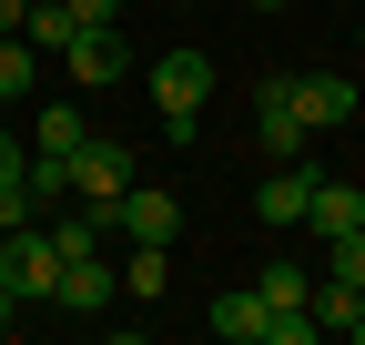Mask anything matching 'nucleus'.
Returning <instances> with one entry per match:
<instances>
[{"label": "nucleus", "mask_w": 365, "mask_h": 345, "mask_svg": "<svg viewBox=\"0 0 365 345\" xmlns=\"http://www.w3.org/2000/svg\"><path fill=\"white\" fill-rule=\"evenodd\" d=\"M0 284L21 294V305H51L61 254H51V234H41V224H11V234H0Z\"/></svg>", "instance_id": "1"}, {"label": "nucleus", "mask_w": 365, "mask_h": 345, "mask_svg": "<svg viewBox=\"0 0 365 345\" xmlns=\"http://www.w3.org/2000/svg\"><path fill=\"white\" fill-rule=\"evenodd\" d=\"M143 81H153V102H163V122H203V102H213V81H223V71H213L203 51H163V61H153Z\"/></svg>", "instance_id": "2"}, {"label": "nucleus", "mask_w": 365, "mask_h": 345, "mask_svg": "<svg viewBox=\"0 0 365 345\" xmlns=\"http://www.w3.org/2000/svg\"><path fill=\"white\" fill-rule=\"evenodd\" d=\"M254 143H264L274 163H304V112H294V81H284V71L254 81Z\"/></svg>", "instance_id": "3"}, {"label": "nucleus", "mask_w": 365, "mask_h": 345, "mask_svg": "<svg viewBox=\"0 0 365 345\" xmlns=\"http://www.w3.org/2000/svg\"><path fill=\"white\" fill-rule=\"evenodd\" d=\"M61 71H71V92H112V81L132 71L122 21H112V31H71V41H61Z\"/></svg>", "instance_id": "4"}, {"label": "nucleus", "mask_w": 365, "mask_h": 345, "mask_svg": "<svg viewBox=\"0 0 365 345\" xmlns=\"http://www.w3.org/2000/svg\"><path fill=\"white\" fill-rule=\"evenodd\" d=\"M284 81H294V112H304V133H345V122L365 112V92H355L345 71H284Z\"/></svg>", "instance_id": "5"}, {"label": "nucleus", "mask_w": 365, "mask_h": 345, "mask_svg": "<svg viewBox=\"0 0 365 345\" xmlns=\"http://www.w3.org/2000/svg\"><path fill=\"white\" fill-rule=\"evenodd\" d=\"M112 234H132V244H173V234H182V203H173L163 183H143V172H132L122 203H112Z\"/></svg>", "instance_id": "6"}, {"label": "nucleus", "mask_w": 365, "mask_h": 345, "mask_svg": "<svg viewBox=\"0 0 365 345\" xmlns=\"http://www.w3.org/2000/svg\"><path fill=\"white\" fill-rule=\"evenodd\" d=\"M314 183H325V172H314V163H274L264 183H254V224H274V234H294V224H304V203H314Z\"/></svg>", "instance_id": "7"}, {"label": "nucleus", "mask_w": 365, "mask_h": 345, "mask_svg": "<svg viewBox=\"0 0 365 345\" xmlns=\"http://www.w3.org/2000/svg\"><path fill=\"white\" fill-rule=\"evenodd\" d=\"M122 183H132V143H102V133H91L71 153V203H122Z\"/></svg>", "instance_id": "8"}, {"label": "nucleus", "mask_w": 365, "mask_h": 345, "mask_svg": "<svg viewBox=\"0 0 365 345\" xmlns=\"http://www.w3.org/2000/svg\"><path fill=\"white\" fill-rule=\"evenodd\" d=\"M112 294H122L112 254H71V264H61V284H51V315H102Z\"/></svg>", "instance_id": "9"}, {"label": "nucleus", "mask_w": 365, "mask_h": 345, "mask_svg": "<svg viewBox=\"0 0 365 345\" xmlns=\"http://www.w3.org/2000/svg\"><path fill=\"white\" fill-rule=\"evenodd\" d=\"M112 274H122V294H132V305H163V284H173V244H132Z\"/></svg>", "instance_id": "10"}, {"label": "nucleus", "mask_w": 365, "mask_h": 345, "mask_svg": "<svg viewBox=\"0 0 365 345\" xmlns=\"http://www.w3.org/2000/svg\"><path fill=\"white\" fill-rule=\"evenodd\" d=\"M355 224H365V193H355V183H314L304 234H325V244H335V234H355Z\"/></svg>", "instance_id": "11"}, {"label": "nucleus", "mask_w": 365, "mask_h": 345, "mask_svg": "<svg viewBox=\"0 0 365 345\" xmlns=\"http://www.w3.org/2000/svg\"><path fill=\"white\" fill-rule=\"evenodd\" d=\"M213 335H223V345H264V294H254V284L213 294Z\"/></svg>", "instance_id": "12"}, {"label": "nucleus", "mask_w": 365, "mask_h": 345, "mask_svg": "<svg viewBox=\"0 0 365 345\" xmlns=\"http://www.w3.org/2000/svg\"><path fill=\"white\" fill-rule=\"evenodd\" d=\"M91 143V122H81V102H51V112H41V133H31V153H51V163H71Z\"/></svg>", "instance_id": "13"}, {"label": "nucleus", "mask_w": 365, "mask_h": 345, "mask_svg": "<svg viewBox=\"0 0 365 345\" xmlns=\"http://www.w3.org/2000/svg\"><path fill=\"white\" fill-rule=\"evenodd\" d=\"M31 81H41V51H31L21 31H0V102H21Z\"/></svg>", "instance_id": "14"}, {"label": "nucleus", "mask_w": 365, "mask_h": 345, "mask_svg": "<svg viewBox=\"0 0 365 345\" xmlns=\"http://www.w3.org/2000/svg\"><path fill=\"white\" fill-rule=\"evenodd\" d=\"M71 31H81V21H71V0H31V21H21V41H31V51H61Z\"/></svg>", "instance_id": "15"}, {"label": "nucleus", "mask_w": 365, "mask_h": 345, "mask_svg": "<svg viewBox=\"0 0 365 345\" xmlns=\"http://www.w3.org/2000/svg\"><path fill=\"white\" fill-rule=\"evenodd\" d=\"M325 274H335V284H355V294H365V224H355V234H335V244H325Z\"/></svg>", "instance_id": "16"}, {"label": "nucleus", "mask_w": 365, "mask_h": 345, "mask_svg": "<svg viewBox=\"0 0 365 345\" xmlns=\"http://www.w3.org/2000/svg\"><path fill=\"white\" fill-rule=\"evenodd\" d=\"M254 294H264V305H304L314 284H304V264H264V274H254Z\"/></svg>", "instance_id": "17"}, {"label": "nucleus", "mask_w": 365, "mask_h": 345, "mask_svg": "<svg viewBox=\"0 0 365 345\" xmlns=\"http://www.w3.org/2000/svg\"><path fill=\"white\" fill-rule=\"evenodd\" d=\"M11 224H41V203H31V183H0V234Z\"/></svg>", "instance_id": "18"}, {"label": "nucleus", "mask_w": 365, "mask_h": 345, "mask_svg": "<svg viewBox=\"0 0 365 345\" xmlns=\"http://www.w3.org/2000/svg\"><path fill=\"white\" fill-rule=\"evenodd\" d=\"M71 21H81V31H112V21H122V0H71Z\"/></svg>", "instance_id": "19"}, {"label": "nucleus", "mask_w": 365, "mask_h": 345, "mask_svg": "<svg viewBox=\"0 0 365 345\" xmlns=\"http://www.w3.org/2000/svg\"><path fill=\"white\" fill-rule=\"evenodd\" d=\"M21 172H31V143H21V133H0V183H21Z\"/></svg>", "instance_id": "20"}, {"label": "nucleus", "mask_w": 365, "mask_h": 345, "mask_svg": "<svg viewBox=\"0 0 365 345\" xmlns=\"http://www.w3.org/2000/svg\"><path fill=\"white\" fill-rule=\"evenodd\" d=\"M21 315H31V305H21V294H11V284H0V335H11V325H21Z\"/></svg>", "instance_id": "21"}, {"label": "nucleus", "mask_w": 365, "mask_h": 345, "mask_svg": "<svg viewBox=\"0 0 365 345\" xmlns=\"http://www.w3.org/2000/svg\"><path fill=\"white\" fill-rule=\"evenodd\" d=\"M21 21H31V0H0V31H21Z\"/></svg>", "instance_id": "22"}, {"label": "nucleus", "mask_w": 365, "mask_h": 345, "mask_svg": "<svg viewBox=\"0 0 365 345\" xmlns=\"http://www.w3.org/2000/svg\"><path fill=\"white\" fill-rule=\"evenodd\" d=\"M254 11H284V0H254Z\"/></svg>", "instance_id": "23"}, {"label": "nucleus", "mask_w": 365, "mask_h": 345, "mask_svg": "<svg viewBox=\"0 0 365 345\" xmlns=\"http://www.w3.org/2000/svg\"><path fill=\"white\" fill-rule=\"evenodd\" d=\"M355 51H365V31H355Z\"/></svg>", "instance_id": "24"}]
</instances>
